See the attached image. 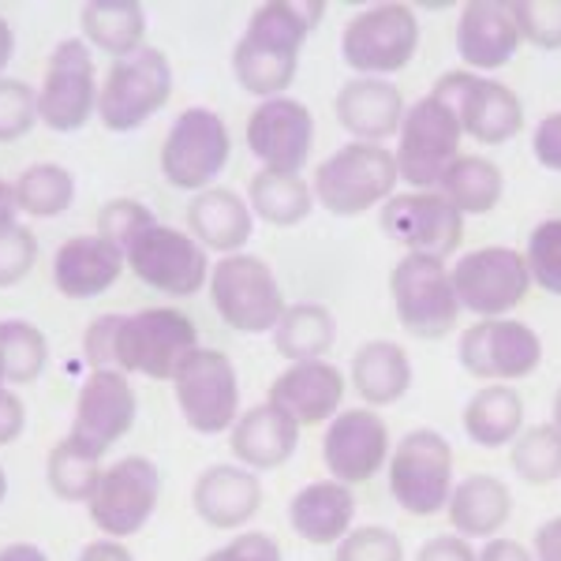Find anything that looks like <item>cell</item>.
<instances>
[{
  "instance_id": "obj_1",
  "label": "cell",
  "mask_w": 561,
  "mask_h": 561,
  "mask_svg": "<svg viewBox=\"0 0 561 561\" xmlns=\"http://www.w3.org/2000/svg\"><path fill=\"white\" fill-rule=\"evenodd\" d=\"M325 4H300V0H270L251 15L248 31L232 49V71L240 87L266 98H280L293 83L300 65V45L319 26Z\"/></svg>"
},
{
  "instance_id": "obj_2",
  "label": "cell",
  "mask_w": 561,
  "mask_h": 561,
  "mask_svg": "<svg viewBox=\"0 0 561 561\" xmlns=\"http://www.w3.org/2000/svg\"><path fill=\"white\" fill-rule=\"evenodd\" d=\"M401 173L393 150L375 142H348L314 169V203L333 217H356L370 206L389 203Z\"/></svg>"
},
{
  "instance_id": "obj_3",
  "label": "cell",
  "mask_w": 561,
  "mask_h": 561,
  "mask_svg": "<svg viewBox=\"0 0 561 561\" xmlns=\"http://www.w3.org/2000/svg\"><path fill=\"white\" fill-rule=\"evenodd\" d=\"M198 348V330L184 311L147 307L124 314L116 330V370L147 378H176L180 364Z\"/></svg>"
},
{
  "instance_id": "obj_4",
  "label": "cell",
  "mask_w": 561,
  "mask_h": 561,
  "mask_svg": "<svg viewBox=\"0 0 561 561\" xmlns=\"http://www.w3.org/2000/svg\"><path fill=\"white\" fill-rule=\"evenodd\" d=\"M389 491L412 517H434L454 494V449L438 431L420 427L397 442L389 457Z\"/></svg>"
},
{
  "instance_id": "obj_5",
  "label": "cell",
  "mask_w": 561,
  "mask_h": 561,
  "mask_svg": "<svg viewBox=\"0 0 561 561\" xmlns=\"http://www.w3.org/2000/svg\"><path fill=\"white\" fill-rule=\"evenodd\" d=\"M173 94V68L169 57L153 45L116 60L98 90V116L108 131H135L158 113Z\"/></svg>"
},
{
  "instance_id": "obj_6",
  "label": "cell",
  "mask_w": 561,
  "mask_h": 561,
  "mask_svg": "<svg viewBox=\"0 0 561 561\" xmlns=\"http://www.w3.org/2000/svg\"><path fill=\"white\" fill-rule=\"evenodd\" d=\"M460 121L454 108L442 105L438 98H420L401 124V147H397V173L415 192H438L442 176L460 158Z\"/></svg>"
},
{
  "instance_id": "obj_7",
  "label": "cell",
  "mask_w": 561,
  "mask_h": 561,
  "mask_svg": "<svg viewBox=\"0 0 561 561\" xmlns=\"http://www.w3.org/2000/svg\"><path fill=\"white\" fill-rule=\"evenodd\" d=\"M389 293H393L397 319L404 330L420 341H438L454 333L460 319V304L454 293V274L446 262L404 255L389 274Z\"/></svg>"
},
{
  "instance_id": "obj_8",
  "label": "cell",
  "mask_w": 561,
  "mask_h": 561,
  "mask_svg": "<svg viewBox=\"0 0 561 561\" xmlns=\"http://www.w3.org/2000/svg\"><path fill=\"white\" fill-rule=\"evenodd\" d=\"M420 49V20L409 4H375L352 15L341 34V57L352 71L382 79L401 71Z\"/></svg>"
},
{
  "instance_id": "obj_9",
  "label": "cell",
  "mask_w": 561,
  "mask_h": 561,
  "mask_svg": "<svg viewBox=\"0 0 561 561\" xmlns=\"http://www.w3.org/2000/svg\"><path fill=\"white\" fill-rule=\"evenodd\" d=\"M210 296L237 333H270L285 314V293H280L274 270L255 255H225L210 270Z\"/></svg>"
},
{
  "instance_id": "obj_10",
  "label": "cell",
  "mask_w": 561,
  "mask_h": 561,
  "mask_svg": "<svg viewBox=\"0 0 561 561\" xmlns=\"http://www.w3.org/2000/svg\"><path fill=\"white\" fill-rule=\"evenodd\" d=\"M176 401L184 412L187 427L198 434H221L240 420V386L237 367L225 352L195 348L180 364L176 378Z\"/></svg>"
},
{
  "instance_id": "obj_11",
  "label": "cell",
  "mask_w": 561,
  "mask_h": 561,
  "mask_svg": "<svg viewBox=\"0 0 561 561\" xmlns=\"http://www.w3.org/2000/svg\"><path fill=\"white\" fill-rule=\"evenodd\" d=\"M457 304L483 319H505L513 307L528 300L531 274L520 251L513 248H479L468 251L454 270Z\"/></svg>"
},
{
  "instance_id": "obj_12",
  "label": "cell",
  "mask_w": 561,
  "mask_h": 561,
  "mask_svg": "<svg viewBox=\"0 0 561 561\" xmlns=\"http://www.w3.org/2000/svg\"><path fill=\"white\" fill-rule=\"evenodd\" d=\"M442 105L454 108L465 135L476 142H491L502 147L524 128V105L510 87L491 83V79L476 76V71H446L438 87L431 90Z\"/></svg>"
},
{
  "instance_id": "obj_13",
  "label": "cell",
  "mask_w": 561,
  "mask_h": 561,
  "mask_svg": "<svg viewBox=\"0 0 561 561\" xmlns=\"http://www.w3.org/2000/svg\"><path fill=\"white\" fill-rule=\"evenodd\" d=\"M229 128L210 108H187L176 116V124L165 135L161 147V173L173 187L184 192H206L210 180L229 161Z\"/></svg>"
},
{
  "instance_id": "obj_14",
  "label": "cell",
  "mask_w": 561,
  "mask_h": 561,
  "mask_svg": "<svg viewBox=\"0 0 561 561\" xmlns=\"http://www.w3.org/2000/svg\"><path fill=\"white\" fill-rule=\"evenodd\" d=\"M382 232L409 255L449 259L465 237V214L442 192H409L382 203Z\"/></svg>"
},
{
  "instance_id": "obj_15",
  "label": "cell",
  "mask_w": 561,
  "mask_h": 561,
  "mask_svg": "<svg viewBox=\"0 0 561 561\" xmlns=\"http://www.w3.org/2000/svg\"><path fill=\"white\" fill-rule=\"evenodd\" d=\"M124 262L142 285L158 288L165 296H195L210 277V262H206V248L195 237L169 225H153L139 240L124 251Z\"/></svg>"
},
{
  "instance_id": "obj_16",
  "label": "cell",
  "mask_w": 561,
  "mask_h": 561,
  "mask_svg": "<svg viewBox=\"0 0 561 561\" xmlns=\"http://www.w3.org/2000/svg\"><path fill=\"white\" fill-rule=\"evenodd\" d=\"M161 497V472L147 457H124L102 472V483L90 494V520L105 531L108 539H128L150 513L158 510Z\"/></svg>"
},
{
  "instance_id": "obj_17",
  "label": "cell",
  "mask_w": 561,
  "mask_h": 561,
  "mask_svg": "<svg viewBox=\"0 0 561 561\" xmlns=\"http://www.w3.org/2000/svg\"><path fill=\"white\" fill-rule=\"evenodd\" d=\"M98 113V79L90 45L79 38L60 42L49 53L38 94V121L53 131H79Z\"/></svg>"
},
{
  "instance_id": "obj_18",
  "label": "cell",
  "mask_w": 561,
  "mask_h": 561,
  "mask_svg": "<svg viewBox=\"0 0 561 561\" xmlns=\"http://www.w3.org/2000/svg\"><path fill=\"white\" fill-rule=\"evenodd\" d=\"M460 367L483 382H513L539 367L542 341L517 319H483L460 337Z\"/></svg>"
},
{
  "instance_id": "obj_19",
  "label": "cell",
  "mask_w": 561,
  "mask_h": 561,
  "mask_svg": "<svg viewBox=\"0 0 561 561\" xmlns=\"http://www.w3.org/2000/svg\"><path fill=\"white\" fill-rule=\"evenodd\" d=\"M248 147L270 173H300L314 147V116L296 98H266L248 121Z\"/></svg>"
},
{
  "instance_id": "obj_20",
  "label": "cell",
  "mask_w": 561,
  "mask_h": 561,
  "mask_svg": "<svg viewBox=\"0 0 561 561\" xmlns=\"http://www.w3.org/2000/svg\"><path fill=\"white\" fill-rule=\"evenodd\" d=\"M135 423V389L124 370H94L79 389L76 423L68 438L87 454L102 457L108 446L124 438Z\"/></svg>"
},
{
  "instance_id": "obj_21",
  "label": "cell",
  "mask_w": 561,
  "mask_h": 561,
  "mask_svg": "<svg viewBox=\"0 0 561 561\" xmlns=\"http://www.w3.org/2000/svg\"><path fill=\"white\" fill-rule=\"evenodd\" d=\"M322 457L337 483H367L389 457V431L382 415L370 409L333 415L330 431L322 438Z\"/></svg>"
},
{
  "instance_id": "obj_22",
  "label": "cell",
  "mask_w": 561,
  "mask_h": 561,
  "mask_svg": "<svg viewBox=\"0 0 561 561\" xmlns=\"http://www.w3.org/2000/svg\"><path fill=\"white\" fill-rule=\"evenodd\" d=\"M341 401H345V375H341V367L325 364V359L293 364L270 386V404L285 412L293 423H300V427L333 420Z\"/></svg>"
},
{
  "instance_id": "obj_23",
  "label": "cell",
  "mask_w": 561,
  "mask_h": 561,
  "mask_svg": "<svg viewBox=\"0 0 561 561\" xmlns=\"http://www.w3.org/2000/svg\"><path fill=\"white\" fill-rule=\"evenodd\" d=\"M337 124L345 128L356 142H375V147H382L389 135L401 131L404 124V98L401 90L393 83H386V79H348L345 87L337 90Z\"/></svg>"
},
{
  "instance_id": "obj_24",
  "label": "cell",
  "mask_w": 561,
  "mask_h": 561,
  "mask_svg": "<svg viewBox=\"0 0 561 561\" xmlns=\"http://www.w3.org/2000/svg\"><path fill=\"white\" fill-rule=\"evenodd\" d=\"M520 45L517 20H513V4L505 0H472L465 4L457 23V53L465 65L479 71L505 68Z\"/></svg>"
},
{
  "instance_id": "obj_25",
  "label": "cell",
  "mask_w": 561,
  "mask_h": 561,
  "mask_svg": "<svg viewBox=\"0 0 561 561\" xmlns=\"http://www.w3.org/2000/svg\"><path fill=\"white\" fill-rule=\"evenodd\" d=\"M192 502H195V513L210 524V528L237 531L255 517L259 505H262L259 476L251 472V468L214 465L198 476Z\"/></svg>"
},
{
  "instance_id": "obj_26",
  "label": "cell",
  "mask_w": 561,
  "mask_h": 561,
  "mask_svg": "<svg viewBox=\"0 0 561 561\" xmlns=\"http://www.w3.org/2000/svg\"><path fill=\"white\" fill-rule=\"evenodd\" d=\"M124 274V251L105 237H71L53 259V280L68 300H90Z\"/></svg>"
},
{
  "instance_id": "obj_27",
  "label": "cell",
  "mask_w": 561,
  "mask_h": 561,
  "mask_svg": "<svg viewBox=\"0 0 561 561\" xmlns=\"http://www.w3.org/2000/svg\"><path fill=\"white\" fill-rule=\"evenodd\" d=\"M296 442H300V423H293L270 401L243 412L240 420L232 423V454H237L243 460V468H251V472L280 468L296 454Z\"/></svg>"
},
{
  "instance_id": "obj_28",
  "label": "cell",
  "mask_w": 561,
  "mask_h": 561,
  "mask_svg": "<svg viewBox=\"0 0 561 561\" xmlns=\"http://www.w3.org/2000/svg\"><path fill=\"white\" fill-rule=\"evenodd\" d=\"M352 517H356V497L337 479H322V483H307L300 494L293 497V520L296 536L314 542V547H330L348 536Z\"/></svg>"
},
{
  "instance_id": "obj_29",
  "label": "cell",
  "mask_w": 561,
  "mask_h": 561,
  "mask_svg": "<svg viewBox=\"0 0 561 561\" xmlns=\"http://www.w3.org/2000/svg\"><path fill=\"white\" fill-rule=\"evenodd\" d=\"M187 229L192 237L210 251H225V255H240V248L251 240V206L243 203L229 187H206L187 206Z\"/></svg>"
},
{
  "instance_id": "obj_30",
  "label": "cell",
  "mask_w": 561,
  "mask_h": 561,
  "mask_svg": "<svg viewBox=\"0 0 561 561\" xmlns=\"http://www.w3.org/2000/svg\"><path fill=\"white\" fill-rule=\"evenodd\" d=\"M446 510L460 539H494L513 513V494L497 476H468L454 486Z\"/></svg>"
},
{
  "instance_id": "obj_31",
  "label": "cell",
  "mask_w": 561,
  "mask_h": 561,
  "mask_svg": "<svg viewBox=\"0 0 561 561\" xmlns=\"http://www.w3.org/2000/svg\"><path fill=\"white\" fill-rule=\"evenodd\" d=\"M352 382L370 409L397 404L412 386V364L401 345L393 341H370L352 359Z\"/></svg>"
},
{
  "instance_id": "obj_32",
  "label": "cell",
  "mask_w": 561,
  "mask_h": 561,
  "mask_svg": "<svg viewBox=\"0 0 561 561\" xmlns=\"http://www.w3.org/2000/svg\"><path fill=\"white\" fill-rule=\"evenodd\" d=\"M520 427H524V401H520L517 389L505 386V382L483 386L465 409L468 438L483 449L510 446V442L520 434Z\"/></svg>"
},
{
  "instance_id": "obj_33",
  "label": "cell",
  "mask_w": 561,
  "mask_h": 561,
  "mask_svg": "<svg viewBox=\"0 0 561 561\" xmlns=\"http://www.w3.org/2000/svg\"><path fill=\"white\" fill-rule=\"evenodd\" d=\"M83 34L90 45L124 60L142 49L147 12L135 0H90V4H83Z\"/></svg>"
},
{
  "instance_id": "obj_34",
  "label": "cell",
  "mask_w": 561,
  "mask_h": 561,
  "mask_svg": "<svg viewBox=\"0 0 561 561\" xmlns=\"http://www.w3.org/2000/svg\"><path fill=\"white\" fill-rule=\"evenodd\" d=\"M337 341V322L325 311L322 304H296L285 307L277 330H274V345L285 359L304 364V359H322L325 352Z\"/></svg>"
},
{
  "instance_id": "obj_35",
  "label": "cell",
  "mask_w": 561,
  "mask_h": 561,
  "mask_svg": "<svg viewBox=\"0 0 561 561\" xmlns=\"http://www.w3.org/2000/svg\"><path fill=\"white\" fill-rule=\"evenodd\" d=\"M438 192L457 206L460 214H491L502 203L505 176L494 161L476 158V153H460L449 165V173L442 176Z\"/></svg>"
},
{
  "instance_id": "obj_36",
  "label": "cell",
  "mask_w": 561,
  "mask_h": 561,
  "mask_svg": "<svg viewBox=\"0 0 561 561\" xmlns=\"http://www.w3.org/2000/svg\"><path fill=\"white\" fill-rule=\"evenodd\" d=\"M314 206V192L311 184L300 173H262L251 180V210H255L262 221L270 225H300Z\"/></svg>"
},
{
  "instance_id": "obj_37",
  "label": "cell",
  "mask_w": 561,
  "mask_h": 561,
  "mask_svg": "<svg viewBox=\"0 0 561 561\" xmlns=\"http://www.w3.org/2000/svg\"><path fill=\"white\" fill-rule=\"evenodd\" d=\"M45 359H49V345L38 325L23 319L0 322V375L12 386H26L42 375Z\"/></svg>"
},
{
  "instance_id": "obj_38",
  "label": "cell",
  "mask_w": 561,
  "mask_h": 561,
  "mask_svg": "<svg viewBox=\"0 0 561 561\" xmlns=\"http://www.w3.org/2000/svg\"><path fill=\"white\" fill-rule=\"evenodd\" d=\"M15 198H20V210L31 217H57L65 214L76 198V180L65 165H31L26 173L15 180Z\"/></svg>"
},
{
  "instance_id": "obj_39",
  "label": "cell",
  "mask_w": 561,
  "mask_h": 561,
  "mask_svg": "<svg viewBox=\"0 0 561 561\" xmlns=\"http://www.w3.org/2000/svg\"><path fill=\"white\" fill-rule=\"evenodd\" d=\"M94 454H87L83 446H76L71 438L57 442L49 454V486L65 502H90V494L102 483V468H98Z\"/></svg>"
},
{
  "instance_id": "obj_40",
  "label": "cell",
  "mask_w": 561,
  "mask_h": 561,
  "mask_svg": "<svg viewBox=\"0 0 561 561\" xmlns=\"http://www.w3.org/2000/svg\"><path fill=\"white\" fill-rule=\"evenodd\" d=\"M513 468L524 483H554L561 476V431L554 423H539L513 438Z\"/></svg>"
},
{
  "instance_id": "obj_41",
  "label": "cell",
  "mask_w": 561,
  "mask_h": 561,
  "mask_svg": "<svg viewBox=\"0 0 561 561\" xmlns=\"http://www.w3.org/2000/svg\"><path fill=\"white\" fill-rule=\"evenodd\" d=\"M528 274L550 296H561V217H550L531 229L528 237Z\"/></svg>"
},
{
  "instance_id": "obj_42",
  "label": "cell",
  "mask_w": 561,
  "mask_h": 561,
  "mask_svg": "<svg viewBox=\"0 0 561 561\" xmlns=\"http://www.w3.org/2000/svg\"><path fill=\"white\" fill-rule=\"evenodd\" d=\"M153 225H158V217L142 203H135V198H113V203H105L102 214H98V237H105L113 248L128 251L142 232L153 229Z\"/></svg>"
},
{
  "instance_id": "obj_43",
  "label": "cell",
  "mask_w": 561,
  "mask_h": 561,
  "mask_svg": "<svg viewBox=\"0 0 561 561\" xmlns=\"http://www.w3.org/2000/svg\"><path fill=\"white\" fill-rule=\"evenodd\" d=\"M38 124V94L23 79H0V142L23 139Z\"/></svg>"
},
{
  "instance_id": "obj_44",
  "label": "cell",
  "mask_w": 561,
  "mask_h": 561,
  "mask_svg": "<svg viewBox=\"0 0 561 561\" xmlns=\"http://www.w3.org/2000/svg\"><path fill=\"white\" fill-rule=\"evenodd\" d=\"M520 38L539 49H561V0H520L513 4Z\"/></svg>"
},
{
  "instance_id": "obj_45",
  "label": "cell",
  "mask_w": 561,
  "mask_h": 561,
  "mask_svg": "<svg viewBox=\"0 0 561 561\" xmlns=\"http://www.w3.org/2000/svg\"><path fill=\"white\" fill-rule=\"evenodd\" d=\"M333 561H404V547L389 528H356L337 542Z\"/></svg>"
},
{
  "instance_id": "obj_46",
  "label": "cell",
  "mask_w": 561,
  "mask_h": 561,
  "mask_svg": "<svg viewBox=\"0 0 561 561\" xmlns=\"http://www.w3.org/2000/svg\"><path fill=\"white\" fill-rule=\"evenodd\" d=\"M34 259H38V240H34L31 229H23V225L0 229V288L31 274Z\"/></svg>"
},
{
  "instance_id": "obj_47",
  "label": "cell",
  "mask_w": 561,
  "mask_h": 561,
  "mask_svg": "<svg viewBox=\"0 0 561 561\" xmlns=\"http://www.w3.org/2000/svg\"><path fill=\"white\" fill-rule=\"evenodd\" d=\"M124 314H102L90 322L83 337V356L94 370H116V330H121Z\"/></svg>"
},
{
  "instance_id": "obj_48",
  "label": "cell",
  "mask_w": 561,
  "mask_h": 561,
  "mask_svg": "<svg viewBox=\"0 0 561 561\" xmlns=\"http://www.w3.org/2000/svg\"><path fill=\"white\" fill-rule=\"evenodd\" d=\"M203 561H280V547L262 531H243L229 542V547L214 550Z\"/></svg>"
},
{
  "instance_id": "obj_49",
  "label": "cell",
  "mask_w": 561,
  "mask_h": 561,
  "mask_svg": "<svg viewBox=\"0 0 561 561\" xmlns=\"http://www.w3.org/2000/svg\"><path fill=\"white\" fill-rule=\"evenodd\" d=\"M531 150H536V161L542 169L561 173V113H550L547 121H539Z\"/></svg>"
},
{
  "instance_id": "obj_50",
  "label": "cell",
  "mask_w": 561,
  "mask_h": 561,
  "mask_svg": "<svg viewBox=\"0 0 561 561\" xmlns=\"http://www.w3.org/2000/svg\"><path fill=\"white\" fill-rule=\"evenodd\" d=\"M23 423H26V409L20 397L8 389L4 375H0V446H8V442H15L23 434Z\"/></svg>"
},
{
  "instance_id": "obj_51",
  "label": "cell",
  "mask_w": 561,
  "mask_h": 561,
  "mask_svg": "<svg viewBox=\"0 0 561 561\" xmlns=\"http://www.w3.org/2000/svg\"><path fill=\"white\" fill-rule=\"evenodd\" d=\"M415 561H479V554L468 547V539L460 536H438L420 547V558Z\"/></svg>"
},
{
  "instance_id": "obj_52",
  "label": "cell",
  "mask_w": 561,
  "mask_h": 561,
  "mask_svg": "<svg viewBox=\"0 0 561 561\" xmlns=\"http://www.w3.org/2000/svg\"><path fill=\"white\" fill-rule=\"evenodd\" d=\"M479 561H531V554L520 547L517 539L494 536V539H486L483 550H479Z\"/></svg>"
},
{
  "instance_id": "obj_53",
  "label": "cell",
  "mask_w": 561,
  "mask_h": 561,
  "mask_svg": "<svg viewBox=\"0 0 561 561\" xmlns=\"http://www.w3.org/2000/svg\"><path fill=\"white\" fill-rule=\"evenodd\" d=\"M536 561H561V517L536 531Z\"/></svg>"
},
{
  "instance_id": "obj_54",
  "label": "cell",
  "mask_w": 561,
  "mask_h": 561,
  "mask_svg": "<svg viewBox=\"0 0 561 561\" xmlns=\"http://www.w3.org/2000/svg\"><path fill=\"white\" fill-rule=\"evenodd\" d=\"M79 561H135V558L121 539H98L79 554Z\"/></svg>"
},
{
  "instance_id": "obj_55",
  "label": "cell",
  "mask_w": 561,
  "mask_h": 561,
  "mask_svg": "<svg viewBox=\"0 0 561 561\" xmlns=\"http://www.w3.org/2000/svg\"><path fill=\"white\" fill-rule=\"evenodd\" d=\"M15 214H20V198H15V187L0 180V229H12Z\"/></svg>"
},
{
  "instance_id": "obj_56",
  "label": "cell",
  "mask_w": 561,
  "mask_h": 561,
  "mask_svg": "<svg viewBox=\"0 0 561 561\" xmlns=\"http://www.w3.org/2000/svg\"><path fill=\"white\" fill-rule=\"evenodd\" d=\"M0 561H49L34 542H12V547L0 550Z\"/></svg>"
},
{
  "instance_id": "obj_57",
  "label": "cell",
  "mask_w": 561,
  "mask_h": 561,
  "mask_svg": "<svg viewBox=\"0 0 561 561\" xmlns=\"http://www.w3.org/2000/svg\"><path fill=\"white\" fill-rule=\"evenodd\" d=\"M12 53H15V34H12V23L0 15V71L12 65Z\"/></svg>"
},
{
  "instance_id": "obj_58",
  "label": "cell",
  "mask_w": 561,
  "mask_h": 561,
  "mask_svg": "<svg viewBox=\"0 0 561 561\" xmlns=\"http://www.w3.org/2000/svg\"><path fill=\"white\" fill-rule=\"evenodd\" d=\"M554 427L561 431V389H558V397H554Z\"/></svg>"
},
{
  "instance_id": "obj_59",
  "label": "cell",
  "mask_w": 561,
  "mask_h": 561,
  "mask_svg": "<svg viewBox=\"0 0 561 561\" xmlns=\"http://www.w3.org/2000/svg\"><path fill=\"white\" fill-rule=\"evenodd\" d=\"M4 494H8V479H4V468H0V502H4Z\"/></svg>"
}]
</instances>
